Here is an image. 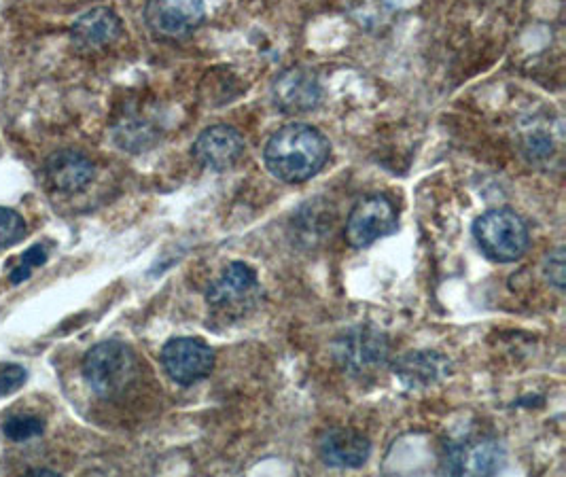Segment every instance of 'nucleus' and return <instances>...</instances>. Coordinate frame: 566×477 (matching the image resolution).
I'll use <instances>...</instances> for the list:
<instances>
[{
    "label": "nucleus",
    "instance_id": "f257e3e1",
    "mask_svg": "<svg viewBox=\"0 0 566 477\" xmlns=\"http://www.w3.org/2000/svg\"><path fill=\"white\" fill-rule=\"evenodd\" d=\"M331 153L329 140L308 123H289L272 134L263 151L268 170L282 183H306L321 172Z\"/></svg>",
    "mask_w": 566,
    "mask_h": 477
},
{
    "label": "nucleus",
    "instance_id": "f03ea898",
    "mask_svg": "<svg viewBox=\"0 0 566 477\" xmlns=\"http://www.w3.org/2000/svg\"><path fill=\"white\" fill-rule=\"evenodd\" d=\"M134 350L119 340H106L96 344L83 359V378L94 395L100 399H117L136 380Z\"/></svg>",
    "mask_w": 566,
    "mask_h": 477
},
{
    "label": "nucleus",
    "instance_id": "7ed1b4c3",
    "mask_svg": "<svg viewBox=\"0 0 566 477\" xmlns=\"http://www.w3.org/2000/svg\"><path fill=\"white\" fill-rule=\"evenodd\" d=\"M473 238L480 251L497 263L518 261L530 244L526 223L509 208H494L477 217Z\"/></svg>",
    "mask_w": 566,
    "mask_h": 477
},
{
    "label": "nucleus",
    "instance_id": "20e7f679",
    "mask_svg": "<svg viewBox=\"0 0 566 477\" xmlns=\"http://www.w3.org/2000/svg\"><path fill=\"white\" fill-rule=\"evenodd\" d=\"M333 355L350 376H369L388 361V340L374 327H352L335 340Z\"/></svg>",
    "mask_w": 566,
    "mask_h": 477
},
{
    "label": "nucleus",
    "instance_id": "39448f33",
    "mask_svg": "<svg viewBox=\"0 0 566 477\" xmlns=\"http://www.w3.org/2000/svg\"><path fill=\"white\" fill-rule=\"evenodd\" d=\"M397 232V210L386 196H367L355 204L346 219L344 236L352 249H367Z\"/></svg>",
    "mask_w": 566,
    "mask_h": 477
},
{
    "label": "nucleus",
    "instance_id": "423d86ee",
    "mask_svg": "<svg viewBox=\"0 0 566 477\" xmlns=\"http://www.w3.org/2000/svg\"><path fill=\"white\" fill-rule=\"evenodd\" d=\"M159 361L170 380L181 386H191L212 374L215 352L200 338H172L164 344Z\"/></svg>",
    "mask_w": 566,
    "mask_h": 477
},
{
    "label": "nucleus",
    "instance_id": "0eeeda50",
    "mask_svg": "<svg viewBox=\"0 0 566 477\" xmlns=\"http://www.w3.org/2000/svg\"><path fill=\"white\" fill-rule=\"evenodd\" d=\"M204 0H147L145 24L159 39H185L202 26Z\"/></svg>",
    "mask_w": 566,
    "mask_h": 477
},
{
    "label": "nucleus",
    "instance_id": "6e6552de",
    "mask_svg": "<svg viewBox=\"0 0 566 477\" xmlns=\"http://www.w3.org/2000/svg\"><path fill=\"white\" fill-rule=\"evenodd\" d=\"M259 291L257 272L249 263L234 261L221 272L217 280H212L206 289V304L217 312H236L242 304H253Z\"/></svg>",
    "mask_w": 566,
    "mask_h": 477
},
{
    "label": "nucleus",
    "instance_id": "1a4fd4ad",
    "mask_svg": "<svg viewBox=\"0 0 566 477\" xmlns=\"http://www.w3.org/2000/svg\"><path fill=\"white\" fill-rule=\"evenodd\" d=\"M321 81L308 68L293 66L280 73L272 85L276 109L287 115H302L314 111L321 102Z\"/></svg>",
    "mask_w": 566,
    "mask_h": 477
},
{
    "label": "nucleus",
    "instance_id": "9d476101",
    "mask_svg": "<svg viewBox=\"0 0 566 477\" xmlns=\"http://www.w3.org/2000/svg\"><path fill=\"white\" fill-rule=\"evenodd\" d=\"M244 149L246 145L242 134L232 126L219 123V126L206 128L196 138V143L191 147V155L202 168L225 172L240 162Z\"/></svg>",
    "mask_w": 566,
    "mask_h": 477
},
{
    "label": "nucleus",
    "instance_id": "9b49d317",
    "mask_svg": "<svg viewBox=\"0 0 566 477\" xmlns=\"http://www.w3.org/2000/svg\"><path fill=\"white\" fill-rule=\"evenodd\" d=\"M505 467V450L494 439L452 444L444 458V469L454 475H494Z\"/></svg>",
    "mask_w": 566,
    "mask_h": 477
},
{
    "label": "nucleus",
    "instance_id": "f8f14e48",
    "mask_svg": "<svg viewBox=\"0 0 566 477\" xmlns=\"http://www.w3.org/2000/svg\"><path fill=\"white\" fill-rule=\"evenodd\" d=\"M369 454V439L355 429L335 427L325 431L318 439V456L333 469H359L367 463Z\"/></svg>",
    "mask_w": 566,
    "mask_h": 477
},
{
    "label": "nucleus",
    "instance_id": "ddd939ff",
    "mask_svg": "<svg viewBox=\"0 0 566 477\" xmlns=\"http://www.w3.org/2000/svg\"><path fill=\"white\" fill-rule=\"evenodd\" d=\"M45 174L56 191L77 193L94 181L96 166L79 151H56L45 162Z\"/></svg>",
    "mask_w": 566,
    "mask_h": 477
},
{
    "label": "nucleus",
    "instance_id": "4468645a",
    "mask_svg": "<svg viewBox=\"0 0 566 477\" xmlns=\"http://www.w3.org/2000/svg\"><path fill=\"white\" fill-rule=\"evenodd\" d=\"M123 32L121 20L109 7H94L77 17L70 37L81 49H102L113 45Z\"/></svg>",
    "mask_w": 566,
    "mask_h": 477
},
{
    "label": "nucleus",
    "instance_id": "2eb2a0df",
    "mask_svg": "<svg viewBox=\"0 0 566 477\" xmlns=\"http://www.w3.org/2000/svg\"><path fill=\"white\" fill-rule=\"evenodd\" d=\"M448 374V361L437 352H408L395 365V376L410 388H422L435 384Z\"/></svg>",
    "mask_w": 566,
    "mask_h": 477
},
{
    "label": "nucleus",
    "instance_id": "dca6fc26",
    "mask_svg": "<svg viewBox=\"0 0 566 477\" xmlns=\"http://www.w3.org/2000/svg\"><path fill=\"white\" fill-rule=\"evenodd\" d=\"M45 424L37 416H13L3 424V433L11 441H28L43 435Z\"/></svg>",
    "mask_w": 566,
    "mask_h": 477
},
{
    "label": "nucleus",
    "instance_id": "f3484780",
    "mask_svg": "<svg viewBox=\"0 0 566 477\" xmlns=\"http://www.w3.org/2000/svg\"><path fill=\"white\" fill-rule=\"evenodd\" d=\"M26 236V221L20 212L11 208H0V249L20 242Z\"/></svg>",
    "mask_w": 566,
    "mask_h": 477
},
{
    "label": "nucleus",
    "instance_id": "a211bd4d",
    "mask_svg": "<svg viewBox=\"0 0 566 477\" xmlns=\"http://www.w3.org/2000/svg\"><path fill=\"white\" fill-rule=\"evenodd\" d=\"M28 371L17 363H0V397H9L26 384Z\"/></svg>",
    "mask_w": 566,
    "mask_h": 477
},
{
    "label": "nucleus",
    "instance_id": "6ab92c4d",
    "mask_svg": "<svg viewBox=\"0 0 566 477\" xmlns=\"http://www.w3.org/2000/svg\"><path fill=\"white\" fill-rule=\"evenodd\" d=\"M45 261H47L45 246L43 244H34L32 249H28L22 255V263L17 265V268L11 272V282H13V285H17V282H24L30 276V270L39 268V265H43Z\"/></svg>",
    "mask_w": 566,
    "mask_h": 477
},
{
    "label": "nucleus",
    "instance_id": "aec40b11",
    "mask_svg": "<svg viewBox=\"0 0 566 477\" xmlns=\"http://www.w3.org/2000/svg\"><path fill=\"white\" fill-rule=\"evenodd\" d=\"M545 263H547L545 265L547 280H550L558 291H562L564 289V255H562V251L558 249L556 253H552L550 257H547Z\"/></svg>",
    "mask_w": 566,
    "mask_h": 477
},
{
    "label": "nucleus",
    "instance_id": "412c9836",
    "mask_svg": "<svg viewBox=\"0 0 566 477\" xmlns=\"http://www.w3.org/2000/svg\"><path fill=\"white\" fill-rule=\"evenodd\" d=\"M28 473H30V475H32V473H37V475H58L56 471H49V469H32V471H28Z\"/></svg>",
    "mask_w": 566,
    "mask_h": 477
}]
</instances>
